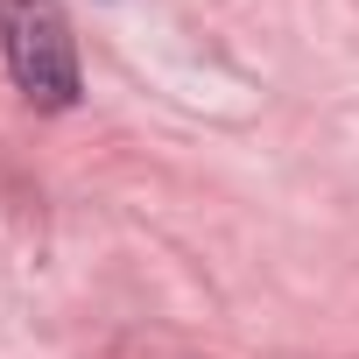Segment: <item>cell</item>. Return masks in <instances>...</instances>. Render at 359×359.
Returning a JSON list of instances; mask_svg holds the SVG:
<instances>
[{"instance_id":"cell-1","label":"cell","mask_w":359,"mask_h":359,"mask_svg":"<svg viewBox=\"0 0 359 359\" xmlns=\"http://www.w3.org/2000/svg\"><path fill=\"white\" fill-rule=\"evenodd\" d=\"M0 50H8V71L36 106L57 113L78 99V43L57 0H0Z\"/></svg>"}]
</instances>
